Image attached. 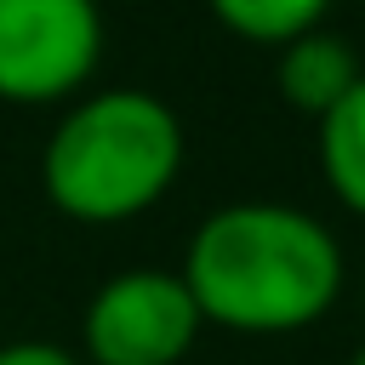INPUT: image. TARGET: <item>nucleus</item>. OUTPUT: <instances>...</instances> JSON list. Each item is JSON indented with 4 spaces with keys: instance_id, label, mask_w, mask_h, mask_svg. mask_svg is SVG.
Masks as SVG:
<instances>
[{
    "instance_id": "f257e3e1",
    "label": "nucleus",
    "mask_w": 365,
    "mask_h": 365,
    "mask_svg": "<svg viewBox=\"0 0 365 365\" xmlns=\"http://www.w3.org/2000/svg\"><path fill=\"white\" fill-rule=\"evenodd\" d=\"M177 274L205 325L240 336H285L331 314L342 291V245L319 217L297 205L240 200L194 228Z\"/></svg>"
},
{
    "instance_id": "f03ea898",
    "label": "nucleus",
    "mask_w": 365,
    "mask_h": 365,
    "mask_svg": "<svg viewBox=\"0 0 365 365\" xmlns=\"http://www.w3.org/2000/svg\"><path fill=\"white\" fill-rule=\"evenodd\" d=\"M182 171L177 114L137 86L80 97L40 154L46 200L74 222H125L148 211Z\"/></svg>"
},
{
    "instance_id": "7ed1b4c3",
    "label": "nucleus",
    "mask_w": 365,
    "mask_h": 365,
    "mask_svg": "<svg viewBox=\"0 0 365 365\" xmlns=\"http://www.w3.org/2000/svg\"><path fill=\"white\" fill-rule=\"evenodd\" d=\"M97 0H0V103H63L97 74Z\"/></svg>"
},
{
    "instance_id": "20e7f679",
    "label": "nucleus",
    "mask_w": 365,
    "mask_h": 365,
    "mask_svg": "<svg viewBox=\"0 0 365 365\" xmlns=\"http://www.w3.org/2000/svg\"><path fill=\"white\" fill-rule=\"evenodd\" d=\"M200 302L182 274L125 268L97 285L80 319L86 365H177L200 336Z\"/></svg>"
},
{
    "instance_id": "39448f33",
    "label": "nucleus",
    "mask_w": 365,
    "mask_h": 365,
    "mask_svg": "<svg viewBox=\"0 0 365 365\" xmlns=\"http://www.w3.org/2000/svg\"><path fill=\"white\" fill-rule=\"evenodd\" d=\"M365 68H359V57H354V46L342 40V34H325V29H308V34H297L291 46H279V63H274V86H279V97L297 108V114H331L348 91H354V80H359Z\"/></svg>"
},
{
    "instance_id": "423d86ee",
    "label": "nucleus",
    "mask_w": 365,
    "mask_h": 365,
    "mask_svg": "<svg viewBox=\"0 0 365 365\" xmlns=\"http://www.w3.org/2000/svg\"><path fill=\"white\" fill-rule=\"evenodd\" d=\"M319 177L354 217H365V74L331 114H319Z\"/></svg>"
},
{
    "instance_id": "0eeeda50",
    "label": "nucleus",
    "mask_w": 365,
    "mask_h": 365,
    "mask_svg": "<svg viewBox=\"0 0 365 365\" xmlns=\"http://www.w3.org/2000/svg\"><path fill=\"white\" fill-rule=\"evenodd\" d=\"M205 6L228 34L251 46H291L297 34L319 29L331 0H205Z\"/></svg>"
},
{
    "instance_id": "6e6552de",
    "label": "nucleus",
    "mask_w": 365,
    "mask_h": 365,
    "mask_svg": "<svg viewBox=\"0 0 365 365\" xmlns=\"http://www.w3.org/2000/svg\"><path fill=\"white\" fill-rule=\"evenodd\" d=\"M0 365H86V359H80V354H68L63 342L23 336V342H6V348H0Z\"/></svg>"
},
{
    "instance_id": "1a4fd4ad",
    "label": "nucleus",
    "mask_w": 365,
    "mask_h": 365,
    "mask_svg": "<svg viewBox=\"0 0 365 365\" xmlns=\"http://www.w3.org/2000/svg\"><path fill=\"white\" fill-rule=\"evenodd\" d=\"M354 365H365V348H359V354H354Z\"/></svg>"
}]
</instances>
